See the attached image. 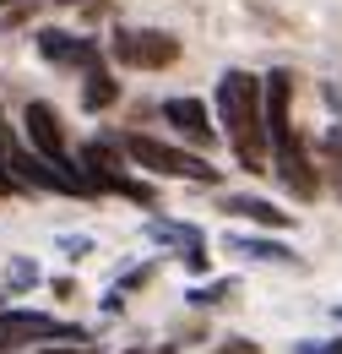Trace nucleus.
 I'll list each match as a JSON object with an SVG mask.
<instances>
[{
  "instance_id": "10",
  "label": "nucleus",
  "mask_w": 342,
  "mask_h": 354,
  "mask_svg": "<svg viewBox=\"0 0 342 354\" xmlns=\"http://www.w3.org/2000/svg\"><path fill=\"white\" fill-rule=\"evenodd\" d=\"M163 120H169L185 142H196V147H212V136H217L212 131V115H207L201 98H169V104H163Z\"/></svg>"
},
{
  "instance_id": "7",
  "label": "nucleus",
  "mask_w": 342,
  "mask_h": 354,
  "mask_svg": "<svg viewBox=\"0 0 342 354\" xmlns=\"http://www.w3.org/2000/svg\"><path fill=\"white\" fill-rule=\"evenodd\" d=\"M272 169H277V180H283L299 202H315L321 175H315V164H310V142L299 136V126H294L288 136H277V142H272Z\"/></svg>"
},
{
  "instance_id": "19",
  "label": "nucleus",
  "mask_w": 342,
  "mask_h": 354,
  "mask_svg": "<svg viewBox=\"0 0 342 354\" xmlns=\"http://www.w3.org/2000/svg\"><path fill=\"white\" fill-rule=\"evenodd\" d=\"M54 245H60V251H71V257H92V240H82V234H60Z\"/></svg>"
},
{
  "instance_id": "25",
  "label": "nucleus",
  "mask_w": 342,
  "mask_h": 354,
  "mask_svg": "<svg viewBox=\"0 0 342 354\" xmlns=\"http://www.w3.org/2000/svg\"><path fill=\"white\" fill-rule=\"evenodd\" d=\"M332 316H337V322H342V306H337V310H332Z\"/></svg>"
},
{
  "instance_id": "6",
  "label": "nucleus",
  "mask_w": 342,
  "mask_h": 354,
  "mask_svg": "<svg viewBox=\"0 0 342 354\" xmlns=\"http://www.w3.org/2000/svg\"><path fill=\"white\" fill-rule=\"evenodd\" d=\"M114 60L130 71H169L179 60V39L163 28H125V33H114Z\"/></svg>"
},
{
  "instance_id": "20",
  "label": "nucleus",
  "mask_w": 342,
  "mask_h": 354,
  "mask_svg": "<svg viewBox=\"0 0 342 354\" xmlns=\"http://www.w3.org/2000/svg\"><path fill=\"white\" fill-rule=\"evenodd\" d=\"M294 354H342V338H321V344L310 338V344H299Z\"/></svg>"
},
{
  "instance_id": "23",
  "label": "nucleus",
  "mask_w": 342,
  "mask_h": 354,
  "mask_svg": "<svg viewBox=\"0 0 342 354\" xmlns=\"http://www.w3.org/2000/svg\"><path fill=\"white\" fill-rule=\"evenodd\" d=\"M43 354H87V349H82V344H49Z\"/></svg>"
},
{
  "instance_id": "16",
  "label": "nucleus",
  "mask_w": 342,
  "mask_h": 354,
  "mask_svg": "<svg viewBox=\"0 0 342 354\" xmlns=\"http://www.w3.org/2000/svg\"><path fill=\"white\" fill-rule=\"evenodd\" d=\"M234 289H239V283H234V278H217V283H201V289H190V295H185V300H190V306H228V300H234Z\"/></svg>"
},
{
  "instance_id": "21",
  "label": "nucleus",
  "mask_w": 342,
  "mask_h": 354,
  "mask_svg": "<svg viewBox=\"0 0 342 354\" xmlns=\"http://www.w3.org/2000/svg\"><path fill=\"white\" fill-rule=\"evenodd\" d=\"M217 354H261V349H256V344H250V338H228V344H223V349H217Z\"/></svg>"
},
{
  "instance_id": "22",
  "label": "nucleus",
  "mask_w": 342,
  "mask_h": 354,
  "mask_svg": "<svg viewBox=\"0 0 342 354\" xmlns=\"http://www.w3.org/2000/svg\"><path fill=\"white\" fill-rule=\"evenodd\" d=\"M179 262H185V272L201 278V272H207V251H190V257H179Z\"/></svg>"
},
{
  "instance_id": "9",
  "label": "nucleus",
  "mask_w": 342,
  "mask_h": 354,
  "mask_svg": "<svg viewBox=\"0 0 342 354\" xmlns=\"http://www.w3.org/2000/svg\"><path fill=\"white\" fill-rule=\"evenodd\" d=\"M39 55L49 66H71V71H92V66H98V44L82 39V33H66V28H43Z\"/></svg>"
},
{
  "instance_id": "17",
  "label": "nucleus",
  "mask_w": 342,
  "mask_h": 354,
  "mask_svg": "<svg viewBox=\"0 0 342 354\" xmlns=\"http://www.w3.org/2000/svg\"><path fill=\"white\" fill-rule=\"evenodd\" d=\"M6 283H11V295H28V289L39 283V262H33V257H11V262H6Z\"/></svg>"
},
{
  "instance_id": "5",
  "label": "nucleus",
  "mask_w": 342,
  "mask_h": 354,
  "mask_svg": "<svg viewBox=\"0 0 342 354\" xmlns=\"http://www.w3.org/2000/svg\"><path fill=\"white\" fill-rule=\"evenodd\" d=\"M22 126H28V147H39L54 169H66V175L77 180V191H82V196H98V191H92V180L82 175V164L66 153V126H60L54 104H28V109H22Z\"/></svg>"
},
{
  "instance_id": "8",
  "label": "nucleus",
  "mask_w": 342,
  "mask_h": 354,
  "mask_svg": "<svg viewBox=\"0 0 342 354\" xmlns=\"http://www.w3.org/2000/svg\"><path fill=\"white\" fill-rule=\"evenodd\" d=\"M6 169L22 180V185H33V191H60V196H82V191H77V180L66 175V169H54V164L43 158L39 147H28V142H11V136H6Z\"/></svg>"
},
{
  "instance_id": "24",
  "label": "nucleus",
  "mask_w": 342,
  "mask_h": 354,
  "mask_svg": "<svg viewBox=\"0 0 342 354\" xmlns=\"http://www.w3.org/2000/svg\"><path fill=\"white\" fill-rule=\"evenodd\" d=\"M54 6H82V0H54Z\"/></svg>"
},
{
  "instance_id": "14",
  "label": "nucleus",
  "mask_w": 342,
  "mask_h": 354,
  "mask_svg": "<svg viewBox=\"0 0 342 354\" xmlns=\"http://www.w3.org/2000/svg\"><path fill=\"white\" fill-rule=\"evenodd\" d=\"M223 213H239V218L261 223V229H288L294 223V213H283V207H272L261 196H223Z\"/></svg>"
},
{
  "instance_id": "15",
  "label": "nucleus",
  "mask_w": 342,
  "mask_h": 354,
  "mask_svg": "<svg viewBox=\"0 0 342 354\" xmlns=\"http://www.w3.org/2000/svg\"><path fill=\"white\" fill-rule=\"evenodd\" d=\"M114 104H120V82H114V77L103 71V60H98V66L87 71V82H82V109L98 115V109H114Z\"/></svg>"
},
{
  "instance_id": "4",
  "label": "nucleus",
  "mask_w": 342,
  "mask_h": 354,
  "mask_svg": "<svg viewBox=\"0 0 342 354\" xmlns=\"http://www.w3.org/2000/svg\"><path fill=\"white\" fill-rule=\"evenodd\" d=\"M120 142H109V136H98V142H87L82 153H77V164H82V175L92 180V191H114V196H125V202H141V207H152L158 196H152V185L147 180H130L120 169Z\"/></svg>"
},
{
  "instance_id": "3",
  "label": "nucleus",
  "mask_w": 342,
  "mask_h": 354,
  "mask_svg": "<svg viewBox=\"0 0 342 354\" xmlns=\"http://www.w3.org/2000/svg\"><path fill=\"white\" fill-rule=\"evenodd\" d=\"M82 322H60V316H43V310H0V354L28 349V344H87Z\"/></svg>"
},
{
  "instance_id": "13",
  "label": "nucleus",
  "mask_w": 342,
  "mask_h": 354,
  "mask_svg": "<svg viewBox=\"0 0 342 354\" xmlns=\"http://www.w3.org/2000/svg\"><path fill=\"white\" fill-rule=\"evenodd\" d=\"M223 245L239 251V257H250V262H299L294 245H283V240H261V234H223Z\"/></svg>"
},
{
  "instance_id": "12",
  "label": "nucleus",
  "mask_w": 342,
  "mask_h": 354,
  "mask_svg": "<svg viewBox=\"0 0 342 354\" xmlns=\"http://www.w3.org/2000/svg\"><path fill=\"white\" fill-rule=\"evenodd\" d=\"M141 234H147L152 245H169V251H179V257L207 251V234H201L196 223H179V218H147V223H141Z\"/></svg>"
},
{
  "instance_id": "11",
  "label": "nucleus",
  "mask_w": 342,
  "mask_h": 354,
  "mask_svg": "<svg viewBox=\"0 0 342 354\" xmlns=\"http://www.w3.org/2000/svg\"><path fill=\"white\" fill-rule=\"evenodd\" d=\"M288 131H294V71H272L266 77V136L277 142Z\"/></svg>"
},
{
  "instance_id": "2",
  "label": "nucleus",
  "mask_w": 342,
  "mask_h": 354,
  "mask_svg": "<svg viewBox=\"0 0 342 354\" xmlns=\"http://www.w3.org/2000/svg\"><path fill=\"white\" fill-rule=\"evenodd\" d=\"M120 153H130V164L152 169V175H169V180H196V185H217V169L201 158V153H185V147H169L158 136H141L125 131L120 136Z\"/></svg>"
},
{
  "instance_id": "18",
  "label": "nucleus",
  "mask_w": 342,
  "mask_h": 354,
  "mask_svg": "<svg viewBox=\"0 0 342 354\" xmlns=\"http://www.w3.org/2000/svg\"><path fill=\"white\" fill-rule=\"evenodd\" d=\"M321 153H326V169H332V180H337V191H342V120L332 126V131H326Z\"/></svg>"
},
{
  "instance_id": "1",
  "label": "nucleus",
  "mask_w": 342,
  "mask_h": 354,
  "mask_svg": "<svg viewBox=\"0 0 342 354\" xmlns=\"http://www.w3.org/2000/svg\"><path fill=\"white\" fill-rule=\"evenodd\" d=\"M217 120L234 142L239 164L250 175H272V136H266V82L250 71H223L217 77Z\"/></svg>"
},
{
  "instance_id": "26",
  "label": "nucleus",
  "mask_w": 342,
  "mask_h": 354,
  "mask_svg": "<svg viewBox=\"0 0 342 354\" xmlns=\"http://www.w3.org/2000/svg\"><path fill=\"white\" fill-rule=\"evenodd\" d=\"M0 6H6V0H0Z\"/></svg>"
}]
</instances>
